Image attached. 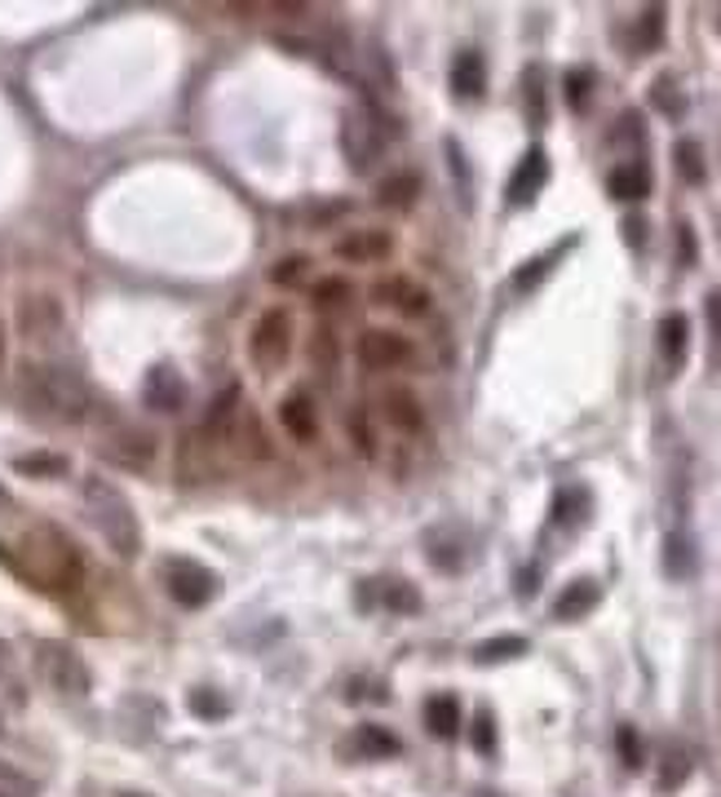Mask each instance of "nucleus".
Here are the masks:
<instances>
[{"label":"nucleus","instance_id":"22","mask_svg":"<svg viewBox=\"0 0 721 797\" xmlns=\"http://www.w3.org/2000/svg\"><path fill=\"white\" fill-rule=\"evenodd\" d=\"M41 664H45L49 682H54V687H62V692H84L89 687L84 664L67 647H41Z\"/></svg>","mask_w":721,"mask_h":797},{"label":"nucleus","instance_id":"46","mask_svg":"<svg viewBox=\"0 0 721 797\" xmlns=\"http://www.w3.org/2000/svg\"><path fill=\"white\" fill-rule=\"evenodd\" d=\"M616 744H620V762L625 766H642V740H638L633 727H620L616 731Z\"/></svg>","mask_w":721,"mask_h":797},{"label":"nucleus","instance_id":"3","mask_svg":"<svg viewBox=\"0 0 721 797\" xmlns=\"http://www.w3.org/2000/svg\"><path fill=\"white\" fill-rule=\"evenodd\" d=\"M394 121H386V106L381 102H364V106H350V116L341 121V156L354 173H373L381 151L394 138Z\"/></svg>","mask_w":721,"mask_h":797},{"label":"nucleus","instance_id":"7","mask_svg":"<svg viewBox=\"0 0 721 797\" xmlns=\"http://www.w3.org/2000/svg\"><path fill=\"white\" fill-rule=\"evenodd\" d=\"M368 301L377 310H390V315H403V319H430L434 315V293L412 280V275H381L368 284Z\"/></svg>","mask_w":721,"mask_h":797},{"label":"nucleus","instance_id":"23","mask_svg":"<svg viewBox=\"0 0 721 797\" xmlns=\"http://www.w3.org/2000/svg\"><path fill=\"white\" fill-rule=\"evenodd\" d=\"M597 603H603V585H597L593 577H580V581H571V585L558 594L553 620H580V616H588Z\"/></svg>","mask_w":721,"mask_h":797},{"label":"nucleus","instance_id":"28","mask_svg":"<svg viewBox=\"0 0 721 797\" xmlns=\"http://www.w3.org/2000/svg\"><path fill=\"white\" fill-rule=\"evenodd\" d=\"M607 191H611L616 200H625V204L646 200V195H651V173H646V164H620V169H611Z\"/></svg>","mask_w":721,"mask_h":797},{"label":"nucleus","instance_id":"47","mask_svg":"<svg viewBox=\"0 0 721 797\" xmlns=\"http://www.w3.org/2000/svg\"><path fill=\"white\" fill-rule=\"evenodd\" d=\"M642 138H646L642 116H638V111H625V116L616 121V143H642Z\"/></svg>","mask_w":721,"mask_h":797},{"label":"nucleus","instance_id":"44","mask_svg":"<svg viewBox=\"0 0 721 797\" xmlns=\"http://www.w3.org/2000/svg\"><path fill=\"white\" fill-rule=\"evenodd\" d=\"M527 102H531V125L540 129L545 125V80H540V67L527 71Z\"/></svg>","mask_w":721,"mask_h":797},{"label":"nucleus","instance_id":"30","mask_svg":"<svg viewBox=\"0 0 721 797\" xmlns=\"http://www.w3.org/2000/svg\"><path fill=\"white\" fill-rule=\"evenodd\" d=\"M425 727L438 736V740H451L460 731V701L456 696H430L425 705Z\"/></svg>","mask_w":721,"mask_h":797},{"label":"nucleus","instance_id":"12","mask_svg":"<svg viewBox=\"0 0 721 797\" xmlns=\"http://www.w3.org/2000/svg\"><path fill=\"white\" fill-rule=\"evenodd\" d=\"M239 412H244V395H239V386H226L213 403H208V412H204V425H199V439L213 447V452H221V447H230V439H234V425H239Z\"/></svg>","mask_w":721,"mask_h":797},{"label":"nucleus","instance_id":"20","mask_svg":"<svg viewBox=\"0 0 721 797\" xmlns=\"http://www.w3.org/2000/svg\"><path fill=\"white\" fill-rule=\"evenodd\" d=\"M664 567L673 581H690L695 567H699V549H695V536L686 523H673L668 536H664Z\"/></svg>","mask_w":721,"mask_h":797},{"label":"nucleus","instance_id":"8","mask_svg":"<svg viewBox=\"0 0 721 797\" xmlns=\"http://www.w3.org/2000/svg\"><path fill=\"white\" fill-rule=\"evenodd\" d=\"M36 567L45 572V581L58 585V590H76L80 577H84L80 549L58 527H36Z\"/></svg>","mask_w":721,"mask_h":797},{"label":"nucleus","instance_id":"35","mask_svg":"<svg viewBox=\"0 0 721 797\" xmlns=\"http://www.w3.org/2000/svg\"><path fill=\"white\" fill-rule=\"evenodd\" d=\"M527 651V638H518V634H501V638H492V642H483L473 651V660L478 664H496V660H514V656H523Z\"/></svg>","mask_w":721,"mask_h":797},{"label":"nucleus","instance_id":"6","mask_svg":"<svg viewBox=\"0 0 721 797\" xmlns=\"http://www.w3.org/2000/svg\"><path fill=\"white\" fill-rule=\"evenodd\" d=\"M416 341L399 328H364L354 337V360L364 364L368 373H399V368H412L416 364Z\"/></svg>","mask_w":721,"mask_h":797},{"label":"nucleus","instance_id":"13","mask_svg":"<svg viewBox=\"0 0 721 797\" xmlns=\"http://www.w3.org/2000/svg\"><path fill=\"white\" fill-rule=\"evenodd\" d=\"M279 430L293 439V443H314L319 439V403H314V395L306 390V386H297V390H288L284 399H279Z\"/></svg>","mask_w":721,"mask_h":797},{"label":"nucleus","instance_id":"31","mask_svg":"<svg viewBox=\"0 0 721 797\" xmlns=\"http://www.w3.org/2000/svg\"><path fill=\"white\" fill-rule=\"evenodd\" d=\"M399 749H403L399 736L386 731V727H373V722H368V727L354 731V753H358V758H399Z\"/></svg>","mask_w":721,"mask_h":797},{"label":"nucleus","instance_id":"26","mask_svg":"<svg viewBox=\"0 0 721 797\" xmlns=\"http://www.w3.org/2000/svg\"><path fill=\"white\" fill-rule=\"evenodd\" d=\"M686 346H690V323H686V315H664V323H660V355H664V368L668 373H682V364H686Z\"/></svg>","mask_w":721,"mask_h":797},{"label":"nucleus","instance_id":"1","mask_svg":"<svg viewBox=\"0 0 721 797\" xmlns=\"http://www.w3.org/2000/svg\"><path fill=\"white\" fill-rule=\"evenodd\" d=\"M19 386H23V399L54 417V421H84L93 412V390L89 382L58 355H27L23 368H19Z\"/></svg>","mask_w":721,"mask_h":797},{"label":"nucleus","instance_id":"14","mask_svg":"<svg viewBox=\"0 0 721 797\" xmlns=\"http://www.w3.org/2000/svg\"><path fill=\"white\" fill-rule=\"evenodd\" d=\"M358 599L368 607H386V612H399V616H412L421 607V590L403 577H377V581H364L358 585Z\"/></svg>","mask_w":721,"mask_h":797},{"label":"nucleus","instance_id":"18","mask_svg":"<svg viewBox=\"0 0 721 797\" xmlns=\"http://www.w3.org/2000/svg\"><path fill=\"white\" fill-rule=\"evenodd\" d=\"M306 360L319 377H332L341 368V332L332 328V319H314L306 332Z\"/></svg>","mask_w":721,"mask_h":797},{"label":"nucleus","instance_id":"51","mask_svg":"<svg viewBox=\"0 0 721 797\" xmlns=\"http://www.w3.org/2000/svg\"><path fill=\"white\" fill-rule=\"evenodd\" d=\"M514 585H518V594H536V585H540V572H536V567H527V572H523Z\"/></svg>","mask_w":721,"mask_h":797},{"label":"nucleus","instance_id":"45","mask_svg":"<svg viewBox=\"0 0 721 797\" xmlns=\"http://www.w3.org/2000/svg\"><path fill=\"white\" fill-rule=\"evenodd\" d=\"M473 749L478 753H496V722H492V714L473 718Z\"/></svg>","mask_w":721,"mask_h":797},{"label":"nucleus","instance_id":"40","mask_svg":"<svg viewBox=\"0 0 721 797\" xmlns=\"http://www.w3.org/2000/svg\"><path fill=\"white\" fill-rule=\"evenodd\" d=\"M306 275H310V258H306V253L284 258V262H275V266H271V284H279V288H297V284H306Z\"/></svg>","mask_w":721,"mask_h":797},{"label":"nucleus","instance_id":"10","mask_svg":"<svg viewBox=\"0 0 721 797\" xmlns=\"http://www.w3.org/2000/svg\"><path fill=\"white\" fill-rule=\"evenodd\" d=\"M399 249V240L386 231V226H354V231L336 236V258L350 262V266H377V262H390Z\"/></svg>","mask_w":721,"mask_h":797},{"label":"nucleus","instance_id":"49","mask_svg":"<svg viewBox=\"0 0 721 797\" xmlns=\"http://www.w3.org/2000/svg\"><path fill=\"white\" fill-rule=\"evenodd\" d=\"M620 226H625V236H629V244H633V249H642V244H646V221H642L638 213H625V221H620Z\"/></svg>","mask_w":721,"mask_h":797},{"label":"nucleus","instance_id":"17","mask_svg":"<svg viewBox=\"0 0 721 797\" xmlns=\"http://www.w3.org/2000/svg\"><path fill=\"white\" fill-rule=\"evenodd\" d=\"M545 182H549V156H545L540 147H531V151L518 160V169H514V178H510L505 200H510L514 208H523V204H531V200L545 191Z\"/></svg>","mask_w":721,"mask_h":797},{"label":"nucleus","instance_id":"50","mask_svg":"<svg viewBox=\"0 0 721 797\" xmlns=\"http://www.w3.org/2000/svg\"><path fill=\"white\" fill-rule=\"evenodd\" d=\"M677 240H682V266H695V258H699V244H695V231L682 221L677 226Z\"/></svg>","mask_w":721,"mask_h":797},{"label":"nucleus","instance_id":"11","mask_svg":"<svg viewBox=\"0 0 721 797\" xmlns=\"http://www.w3.org/2000/svg\"><path fill=\"white\" fill-rule=\"evenodd\" d=\"M164 585H169L173 603H182V607H204L217 594V577L204 562H191V558H173L164 567Z\"/></svg>","mask_w":721,"mask_h":797},{"label":"nucleus","instance_id":"36","mask_svg":"<svg viewBox=\"0 0 721 797\" xmlns=\"http://www.w3.org/2000/svg\"><path fill=\"white\" fill-rule=\"evenodd\" d=\"M686 775H690V753H686L682 744H673V749L664 753V762H660V788L673 793V788L686 784Z\"/></svg>","mask_w":721,"mask_h":797},{"label":"nucleus","instance_id":"29","mask_svg":"<svg viewBox=\"0 0 721 797\" xmlns=\"http://www.w3.org/2000/svg\"><path fill=\"white\" fill-rule=\"evenodd\" d=\"M571 244H575V236H566V240H558V244H553V249H545V253H540V258H531V262H523V266H518V271H514V288H518V293H527V288H536V284H540V280H545V275H549V271H553V266H558V262H562V258H566V249H571Z\"/></svg>","mask_w":721,"mask_h":797},{"label":"nucleus","instance_id":"53","mask_svg":"<svg viewBox=\"0 0 721 797\" xmlns=\"http://www.w3.org/2000/svg\"><path fill=\"white\" fill-rule=\"evenodd\" d=\"M125 797H142V793H125Z\"/></svg>","mask_w":721,"mask_h":797},{"label":"nucleus","instance_id":"37","mask_svg":"<svg viewBox=\"0 0 721 797\" xmlns=\"http://www.w3.org/2000/svg\"><path fill=\"white\" fill-rule=\"evenodd\" d=\"M588 514V492L584 488H562L558 497H553V523H575V519H584Z\"/></svg>","mask_w":721,"mask_h":797},{"label":"nucleus","instance_id":"39","mask_svg":"<svg viewBox=\"0 0 721 797\" xmlns=\"http://www.w3.org/2000/svg\"><path fill=\"white\" fill-rule=\"evenodd\" d=\"M660 41H664V10L651 5V10H642V19H638V49L651 54V49H660Z\"/></svg>","mask_w":721,"mask_h":797},{"label":"nucleus","instance_id":"9","mask_svg":"<svg viewBox=\"0 0 721 797\" xmlns=\"http://www.w3.org/2000/svg\"><path fill=\"white\" fill-rule=\"evenodd\" d=\"M373 417H381V425H390V430L403 434V439H421V434L430 430L425 403H421L416 390H408V386H386V390L377 395Z\"/></svg>","mask_w":721,"mask_h":797},{"label":"nucleus","instance_id":"4","mask_svg":"<svg viewBox=\"0 0 721 797\" xmlns=\"http://www.w3.org/2000/svg\"><path fill=\"white\" fill-rule=\"evenodd\" d=\"M14 319H19V332L32 346V355H54V346L67 341V306L49 288H27L14 306Z\"/></svg>","mask_w":721,"mask_h":797},{"label":"nucleus","instance_id":"33","mask_svg":"<svg viewBox=\"0 0 721 797\" xmlns=\"http://www.w3.org/2000/svg\"><path fill=\"white\" fill-rule=\"evenodd\" d=\"M14 470L27 475V479H62L67 457H58V452H23V457L14 462Z\"/></svg>","mask_w":721,"mask_h":797},{"label":"nucleus","instance_id":"24","mask_svg":"<svg viewBox=\"0 0 721 797\" xmlns=\"http://www.w3.org/2000/svg\"><path fill=\"white\" fill-rule=\"evenodd\" d=\"M310 306L319 315H341L354 306V280L350 275H319L310 284Z\"/></svg>","mask_w":721,"mask_h":797},{"label":"nucleus","instance_id":"48","mask_svg":"<svg viewBox=\"0 0 721 797\" xmlns=\"http://www.w3.org/2000/svg\"><path fill=\"white\" fill-rule=\"evenodd\" d=\"M195 714H204V718H221L226 714V701L221 696H213V692H195Z\"/></svg>","mask_w":721,"mask_h":797},{"label":"nucleus","instance_id":"27","mask_svg":"<svg viewBox=\"0 0 721 797\" xmlns=\"http://www.w3.org/2000/svg\"><path fill=\"white\" fill-rule=\"evenodd\" d=\"M451 89L460 93V98H483V89H488V71H483V54L478 49H460L456 54V62H451Z\"/></svg>","mask_w":721,"mask_h":797},{"label":"nucleus","instance_id":"15","mask_svg":"<svg viewBox=\"0 0 721 797\" xmlns=\"http://www.w3.org/2000/svg\"><path fill=\"white\" fill-rule=\"evenodd\" d=\"M230 447H234L249 466H271V462H275V443H271V434H266V425H262V417H258L253 408L239 412V425H234Z\"/></svg>","mask_w":721,"mask_h":797},{"label":"nucleus","instance_id":"2","mask_svg":"<svg viewBox=\"0 0 721 797\" xmlns=\"http://www.w3.org/2000/svg\"><path fill=\"white\" fill-rule=\"evenodd\" d=\"M80 501H84V514L89 523L102 532V540L119 554V558H134L142 549V523L134 514V505L125 501V492H119L115 483H106L102 475H89L80 483Z\"/></svg>","mask_w":721,"mask_h":797},{"label":"nucleus","instance_id":"43","mask_svg":"<svg viewBox=\"0 0 721 797\" xmlns=\"http://www.w3.org/2000/svg\"><path fill=\"white\" fill-rule=\"evenodd\" d=\"M447 160H451V169H456V191H460V200H465V208L473 204V191H469V160H465V151L456 147V143H447Z\"/></svg>","mask_w":721,"mask_h":797},{"label":"nucleus","instance_id":"32","mask_svg":"<svg viewBox=\"0 0 721 797\" xmlns=\"http://www.w3.org/2000/svg\"><path fill=\"white\" fill-rule=\"evenodd\" d=\"M115 452L125 457V466H138V470H147L151 462H156V439H147V434H138V430H119V439H115Z\"/></svg>","mask_w":721,"mask_h":797},{"label":"nucleus","instance_id":"25","mask_svg":"<svg viewBox=\"0 0 721 797\" xmlns=\"http://www.w3.org/2000/svg\"><path fill=\"white\" fill-rule=\"evenodd\" d=\"M345 439H350V447H354L364 462H377V457H381L377 417H373L368 408H350V412H345Z\"/></svg>","mask_w":721,"mask_h":797},{"label":"nucleus","instance_id":"38","mask_svg":"<svg viewBox=\"0 0 721 797\" xmlns=\"http://www.w3.org/2000/svg\"><path fill=\"white\" fill-rule=\"evenodd\" d=\"M673 160H677V173H682L690 186L703 182V156H699V143H695V138H682V143L673 147Z\"/></svg>","mask_w":721,"mask_h":797},{"label":"nucleus","instance_id":"34","mask_svg":"<svg viewBox=\"0 0 721 797\" xmlns=\"http://www.w3.org/2000/svg\"><path fill=\"white\" fill-rule=\"evenodd\" d=\"M651 106H660L664 116H682L686 111V93H682V84H677V76L673 71H664V76H655L651 80Z\"/></svg>","mask_w":721,"mask_h":797},{"label":"nucleus","instance_id":"52","mask_svg":"<svg viewBox=\"0 0 721 797\" xmlns=\"http://www.w3.org/2000/svg\"><path fill=\"white\" fill-rule=\"evenodd\" d=\"M0 364H5V328H0Z\"/></svg>","mask_w":721,"mask_h":797},{"label":"nucleus","instance_id":"5","mask_svg":"<svg viewBox=\"0 0 721 797\" xmlns=\"http://www.w3.org/2000/svg\"><path fill=\"white\" fill-rule=\"evenodd\" d=\"M297 346V315L293 306H266L249 328V360L258 373H284Z\"/></svg>","mask_w":721,"mask_h":797},{"label":"nucleus","instance_id":"21","mask_svg":"<svg viewBox=\"0 0 721 797\" xmlns=\"http://www.w3.org/2000/svg\"><path fill=\"white\" fill-rule=\"evenodd\" d=\"M421 200V173L416 169H394L377 182V204L390 213H408Z\"/></svg>","mask_w":721,"mask_h":797},{"label":"nucleus","instance_id":"42","mask_svg":"<svg viewBox=\"0 0 721 797\" xmlns=\"http://www.w3.org/2000/svg\"><path fill=\"white\" fill-rule=\"evenodd\" d=\"M588 89H593V71H588V67H575V71H566V102H571L575 111H584V102H588Z\"/></svg>","mask_w":721,"mask_h":797},{"label":"nucleus","instance_id":"41","mask_svg":"<svg viewBox=\"0 0 721 797\" xmlns=\"http://www.w3.org/2000/svg\"><path fill=\"white\" fill-rule=\"evenodd\" d=\"M703 315H708V332H712V368L721 373V288H712L703 297Z\"/></svg>","mask_w":721,"mask_h":797},{"label":"nucleus","instance_id":"19","mask_svg":"<svg viewBox=\"0 0 721 797\" xmlns=\"http://www.w3.org/2000/svg\"><path fill=\"white\" fill-rule=\"evenodd\" d=\"M186 403V382H182V373L173 368V364H156L151 373H147V408H156V412H178Z\"/></svg>","mask_w":721,"mask_h":797},{"label":"nucleus","instance_id":"16","mask_svg":"<svg viewBox=\"0 0 721 797\" xmlns=\"http://www.w3.org/2000/svg\"><path fill=\"white\" fill-rule=\"evenodd\" d=\"M217 475H221L217 452L199 439V430L195 434H182V443H178V479L182 483H213Z\"/></svg>","mask_w":721,"mask_h":797}]
</instances>
